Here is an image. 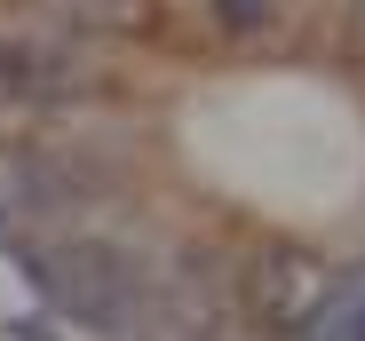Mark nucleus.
<instances>
[{
    "instance_id": "2",
    "label": "nucleus",
    "mask_w": 365,
    "mask_h": 341,
    "mask_svg": "<svg viewBox=\"0 0 365 341\" xmlns=\"http://www.w3.org/2000/svg\"><path fill=\"white\" fill-rule=\"evenodd\" d=\"M0 95L56 103V95H72V64H56L48 48H9V40H0Z\"/></svg>"
},
{
    "instance_id": "3",
    "label": "nucleus",
    "mask_w": 365,
    "mask_h": 341,
    "mask_svg": "<svg viewBox=\"0 0 365 341\" xmlns=\"http://www.w3.org/2000/svg\"><path fill=\"white\" fill-rule=\"evenodd\" d=\"M310 341H365V294H357V302H334V310L310 325Z\"/></svg>"
},
{
    "instance_id": "4",
    "label": "nucleus",
    "mask_w": 365,
    "mask_h": 341,
    "mask_svg": "<svg viewBox=\"0 0 365 341\" xmlns=\"http://www.w3.org/2000/svg\"><path fill=\"white\" fill-rule=\"evenodd\" d=\"M16 341H48V333H40V325H16Z\"/></svg>"
},
{
    "instance_id": "1",
    "label": "nucleus",
    "mask_w": 365,
    "mask_h": 341,
    "mask_svg": "<svg viewBox=\"0 0 365 341\" xmlns=\"http://www.w3.org/2000/svg\"><path fill=\"white\" fill-rule=\"evenodd\" d=\"M24 278L80 325H103L119 333L135 318V262L119 246H96V238H40L24 246Z\"/></svg>"
}]
</instances>
